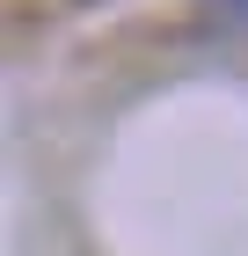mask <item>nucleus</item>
Returning a JSON list of instances; mask_svg holds the SVG:
<instances>
[{
  "instance_id": "obj_1",
  "label": "nucleus",
  "mask_w": 248,
  "mask_h": 256,
  "mask_svg": "<svg viewBox=\"0 0 248 256\" xmlns=\"http://www.w3.org/2000/svg\"><path fill=\"white\" fill-rule=\"evenodd\" d=\"M219 8H234V15H248V0H219Z\"/></svg>"
}]
</instances>
